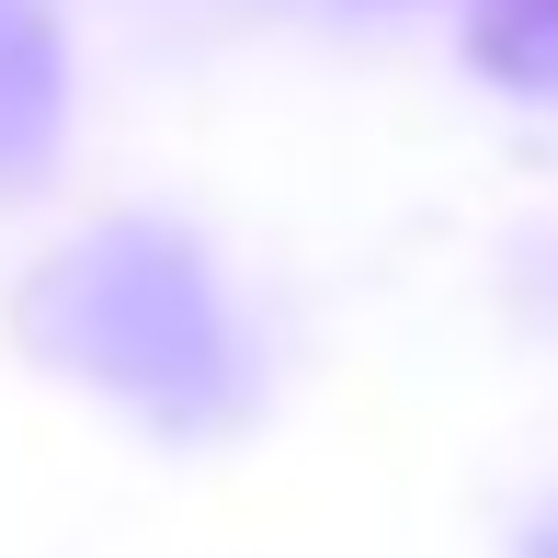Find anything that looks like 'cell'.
<instances>
[{"label":"cell","mask_w":558,"mask_h":558,"mask_svg":"<svg viewBox=\"0 0 558 558\" xmlns=\"http://www.w3.org/2000/svg\"><path fill=\"white\" fill-rule=\"evenodd\" d=\"M46 342H58L69 365H92L104 388L148 399V411H194L228 376V331H217L206 274L171 240H148V228L92 240L81 263L46 286Z\"/></svg>","instance_id":"cell-1"},{"label":"cell","mask_w":558,"mask_h":558,"mask_svg":"<svg viewBox=\"0 0 558 558\" xmlns=\"http://www.w3.org/2000/svg\"><path fill=\"white\" fill-rule=\"evenodd\" d=\"M58 104H69V69H58L46 12H35V0H0V183L46 171V148H58Z\"/></svg>","instance_id":"cell-2"},{"label":"cell","mask_w":558,"mask_h":558,"mask_svg":"<svg viewBox=\"0 0 558 558\" xmlns=\"http://www.w3.org/2000/svg\"><path fill=\"white\" fill-rule=\"evenodd\" d=\"M468 58L490 69L501 92H536V104H558V0H478Z\"/></svg>","instance_id":"cell-3"},{"label":"cell","mask_w":558,"mask_h":558,"mask_svg":"<svg viewBox=\"0 0 558 558\" xmlns=\"http://www.w3.org/2000/svg\"><path fill=\"white\" fill-rule=\"evenodd\" d=\"M524 558H558V513H547V524H536V536H524Z\"/></svg>","instance_id":"cell-4"}]
</instances>
